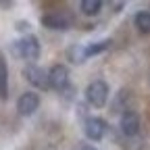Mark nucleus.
I'll return each mask as SVG.
<instances>
[{"label": "nucleus", "mask_w": 150, "mask_h": 150, "mask_svg": "<svg viewBox=\"0 0 150 150\" xmlns=\"http://www.w3.org/2000/svg\"><path fill=\"white\" fill-rule=\"evenodd\" d=\"M13 54L25 61H38L40 59V40L33 33H27L25 38L13 42Z\"/></svg>", "instance_id": "f257e3e1"}, {"label": "nucleus", "mask_w": 150, "mask_h": 150, "mask_svg": "<svg viewBox=\"0 0 150 150\" xmlns=\"http://www.w3.org/2000/svg\"><path fill=\"white\" fill-rule=\"evenodd\" d=\"M108 94H110V88L106 81L102 79H96V81H92L88 88H86V100L92 104V106H96V108H102L108 100Z\"/></svg>", "instance_id": "f03ea898"}, {"label": "nucleus", "mask_w": 150, "mask_h": 150, "mask_svg": "<svg viewBox=\"0 0 150 150\" xmlns=\"http://www.w3.org/2000/svg\"><path fill=\"white\" fill-rule=\"evenodd\" d=\"M23 77L38 90H48L50 83H48V73L42 69V67H38V65H27L23 69Z\"/></svg>", "instance_id": "7ed1b4c3"}, {"label": "nucleus", "mask_w": 150, "mask_h": 150, "mask_svg": "<svg viewBox=\"0 0 150 150\" xmlns=\"http://www.w3.org/2000/svg\"><path fill=\"white\" fill-rule=\"evenodd\" d=\"M48 83H50L52 90L63 92V90L69 86V69H67L65 65H54V67H50V71H48Z\"/></svg>", "instance_id": "20e7f679"}, {"label": "nucleus", "mask_w": 150, "mask_h": 150, "mask_svg": "<svg viewBox=\"0 0 150 150\" xmlns=\"http://www.w3.org/2000/svg\"><path fill=\"white\" fill-rule=\"evenodd\" d=\"M106 127H108V125H106L104 119H100V117H90V119H86V123H83V134H86L88 140L98 142V140L104 138Z\"/></svg>", "instance_id": "39448f33"}, {"label": "nucleus", "mask_w": 150, "mask_h": 150, "mask_svg": "<svg viewBox=\"0 0 150 150\" xmlns=\"http://www.w3.org/2000/svg\"><path fill=\"white\" fill-rule=\"evenodd\" d=\"M38 108H40V96H38L35 92H25V94H21V96H19V100H17V110H19V115L31 117Z\"/></svg>", "instance_id": "423d86ee"}, {"label": "nucleus", "mask_w": 150, "mask_h": 150, "mask_svg": "<svg viewBox=\"0 0 150 150\" xmlns=\"http://www.w3.org/2000/svg\"><path fill=\"white\" fill-rule=\"evenodd\" d=\"M121 131H123L127 138L136 136L138 131H140V117H138L136 110H125L123 115H121Z\"/></svg>", "instance_id": "0eeeda50"}, {"label": "nucleus", "mask_w": 150, "mask_h": 150, "mask_svg": "<svg viewBox=\"0 0 150 150\" xmlns=\"http://www.w3.org/2000/svg\"><path fill=\"white\" fill-rule=\"evenodd\" d=\"M69 19L63 15V13H48L42 17V25L46 29H56V31H65L69 29Z\"/></svg>", "instance_id": "6e6552de"}, {"label": "nucleus", "mask_w": 150, "mask_h": 150, "mask_svg": "<svg viewBox=\"0 0 150 150\" xmlns=\"http://www.w3.org/2000/svg\"><path fill=\"white\" fill-rule=\"evenodd\" d=\"M110 44H112L110 40H100V42L86 44V46H83V61H86V59H92V56H96V54H102L104 50H108Z\"/></svg>", "instance_id": "1a4fd4ad"}, {"label": "nucleus", "mask_w": 150, "mask_h": 150, "mask_svg": "<svg viewBox=\"0 0 150 150\" xmlns=\"http://www.w3.org/2000/svg\"><path fill=\"white\" fill-rule=\"evenodd\" d=\"M8 98V67L4 56H0V100Z\"/></svg>", "instance_id": "9d476101"}, {"label": "nucleus", "mask_w": 150, "mask_h": 150, "mask_svg": "<svg viewBox=\"0 0 150 150\" xmlns=\"http://www.w3.org/2000/svg\"><path fill=\"white\" fill-rule=\"evenodd\" d=\"M79 8H81V13L88 15V17H96V15L102 11V2H100V0H81V2H79Z\"/></svg>", "instance_id": "9b49d317"}, {"label": "nucleus", "mask_w": 150, "mask_h": 150, "mask_svg": "<svg viewBox=\"0 0 150 150\" xmlns=\"http://www.w3.org/2000/svg\"><path fill=\"white\" fill-rule=\"evenodd\" d=\"M134 23L136 27L142 31V33H150V13L148 11H140L134 19Z\"/></svg>", "instance_id": "f8f14e48"}, {"label": "nucleus", "mask_w": 150, "mask_h": 150, "mask_svg": "<svg viewBox=\"0 0 150 150\" xmlns=\"http://www.w3.org/2000/svg\"><path fill=\"white\" fill-rule=\"evenodd\" d=\"M29 27H31V25H29L27 21H19V23H17V29H19V31H27Z\"/></svg>", "instance_id": "ddd939ff"}, {"label": "nucleus", "mask_w": 150, "mask_h": 150, "mask_svg": "<svg viewBox=\"0 0 150 150\" xmlns=\"http://www.w3.org/2000/svg\"><path fill=\"white\" fill-rule=\"evenodd\" d=\"M0 8H13V2H4V0H0Z\"/></svg>", "instance_id": "4468645a"}, {"label": "nucleus", "mask_w": 150, "mask_h": 150, "mask_svg": "<svg viewBox=\"0 0 150 150\" xmlns=\"http://www.w3.org/2000/svg\"><path fill=\"white\" fill-rule=\"evenodd\" d=\"M112 8H115V13H119V11L123 8V2H115V4H112Z\"/></svg>", "instance_id": "2eb2a0df"}, {"label": "nucleus", "mask_w": 150, "mask_h": 150, "mask_svg": "<svg viewBox=\"0 0 150 150\" xmlns=\"http://www.w3.org/2000/svg\"><path fill=\"white\" fill-rule=\"evenodd\" d=\"M79 150H96V148H94V146H90V144H83Z\"/></svg>", "instance_id": "dca6fc26"}, {"label": "nucleus", "mask_w": 150, "mask_h": 150, "mask_svg": "<svg viewBox=\"0 0 150 150\" xmlns=\"http://www.w3.org/2000/svg\"><path fill=\"white\" fill-rule=\"evenodd\" d=\"M148 13H150V11H148Z\"/></svg>", "instance_id": "f3484780"}]
</instances>
